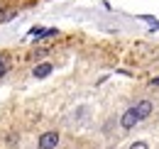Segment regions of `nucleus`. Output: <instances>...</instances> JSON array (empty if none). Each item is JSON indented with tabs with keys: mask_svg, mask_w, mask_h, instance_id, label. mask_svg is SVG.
I'll use <instances>...</instances> for the list:
<instances>
[{
	"mask_svg": "<svg viewBox=\"0 0 159 149\" xmlns=\"http://www.w3.org/2000/svg\"><path fill=\"white\" fill-rule=\"evenodd\" d=\"M7 69H10V56L5 54V52H0V78L7 74Z\"/></svg>",
	"mask_w": 159,
	"mask_h": 149,
	"instance_id": "nucleus-5",
	"label": "nucleus"
},
{
	"mask_svg": "<svg viewBox=\"0 0 159 149\" xmlns=\"http://www.w3.org/2000/svg\"><path fill=\"white\" fill-rule=\"evenodd\" d=\"M59 144V132H44L39 137V149H57Z\"/></svg>",
	"mask_w": 159,
	"mask_h": 149,
	"instance_id": "nucleus-1",
	"label": "nucleus"
},
{
	"mask_svg": "<svg viewBox=\"0 0 159 149\" xmlns=\"http://www.w3.org/2000/svg\"><path fill=\"white\" fill-rule=\"evenodd\" d=\"M152 86H159V78H154V81H152Z\"/></svg>",
	"mask_w": 159,
	"mask_h": 149,
	"instance_id": "nucleus-7",
	"label": "nucleus"
},
{
	"mask_svg": "<svg viewBox=\"0 0 159 149\" xmlns=\"http://www.w3.org/2000/svg\"><path fill=\"white\" fill-rule=\"evenodd\" d=\"M132 110L137 112V117H139V120H147V117L152 115V110H154V105H152L149 100H137V103L132 105Z\"/></svg>",
	"mask_w": 159,
	"mask_h": 149,
	"instance_id": "nucleus-2",
	"label": "nucleus"
},
{
	"mask_svg": "<svg viewBox=\"0 0 159 149\" xmlns=\"http://www.w3.org/2000/svg\"><path fill=\"white\" fill-rule=\"evenodd\" d=\"M130 149H149V144H147V142H135Z\"/></svg>",
	"mask_w": 159,
	"mask_h": 149,
	"instance_id": "nucleus-6",
	"label": "nucleus"
},
{
	"mask_svg": "<svg viewBox=\"0 0 159 149\" xmlns=\"http://www.w3.org/2000/svg\"><path fill=\"white\" fill-rule=\"evenodd\" d=\"M52 69H54V66H52L49 61H42V64H37V66H34L32 76H34V78H47V76L52 74Z\"/></svg>",
	"mask_w": 159,
	"mask_h": 149,
	"instance_id": "nucleus-4",
	"label": "nucleus"
},
{
	"mask_svg": "<svg viewBox=\"0 0 159 149\" xmlns=\"http://www.w3.org/2000/svg\"><path fill=\"white\" fill-rule=\"evenodd\" d=\"M137 122H139V117H137V112L132 110V108H130V110H125V112H122V117H120V125H122L125 130H132Z\"/></svg>",
	"mask_w": 159,
	"mask_h": 149,
	"instance_id": "nucleus-3",
	"label": "nucleus"
}]
</instances>
